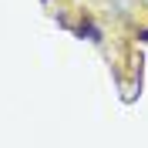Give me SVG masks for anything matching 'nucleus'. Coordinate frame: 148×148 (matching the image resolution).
<instances>
[{
	"label": "nucleus",
	"instance_id": "f257e3e1",
	"mask_svg": "<svg viewBox=\"0 0 148 148\" xmlns=\"http://www.w3.org/2000/svg\"><path fill=\"white\" fill-rule=\"evenodd\" d=\"M84 34L91 37V40H101V30H98V27H91V24H88V27H81V37H84Z\"/></svg>",
	"mask_w": 148,
	"mask_h": 148
}]
</instances>
